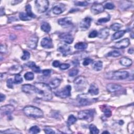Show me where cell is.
Listing matches in <instances>:
<instances>
[{
	"instance_id": "43",
	"label": "cell",
	"mask_w": 134,
	"mask_h": 134,
	"mask_svg": "<svg viewBox=\"0 0 134 134\" xmlns=\"http://www.w3.org/2000/svg\"><path fill=\"white\" fill-rule=\"evenodd\" d=\"M124 4H121V9H127L128 8H129V7H130L131 5L130 4V2L129 1H126V2H124Z\"/></svg>"
},
{
	"instance_id": "19",
	"label": "cell",
	"mask_w": 134,
	"mask_h": 134,
	"mask_svg": "<svg viewBox=\"0 0 134 134\" xmlns=\"http://www.w3.org/2000/svg\"><path fill=\"white\" fill-rule=\"evenodd\" d=\"M72 19L71 17H66L65 18H62V19H60L58 20V23L61 26H64V27H67L69 26H70L72 24Z\"/></svg>"
},
{
	"instance_id": "17",
	"label": "cell",
	"mask_w": 134,
	"mask_h": 134,
	"mask_svg": "<svg viewBox=\"0 0 134 134\" xmlns=\"http://www.w3.org/2000/svg\"><path fill=\"white\" fill-rule=\"evenodd\" d=\"M41 46L46 49H50L53 48V45L51 39L49 37L43 38L41 41Z\"/></svg>"
},
{
	"instance_id": "9",
	"label": "cell",
	"mask_w": 134,
	"mask_h": 134,
	"mask_svg": "<svg viewBox=\"0 0 134 134\" xmlns=\"http://www.w3.org/2000/svg\"><path fill=\"white\" fill-rule=\"evenodd\" d=\"M15 111L14 107L12 105H6L3 106L1 108V113L2 114L7 115L11 117V114Z\"/></svg>"
},
{
	"instance_id": "51",
	"label": "cell",
	"mask_w": 134,
	"mask_h": 134,
	"mask_svg": "<svg viewBox=\"0 0 134 134\" xmlns=\"http://www.w3.org/2000/svg\"><path fill=\"white\" fill-rule=\"evenodd\" d=\"M42 73L43 74V75L45 77H48L50 75L51 73V70H49V69H45V70H43L42 71Z\"/></svg>"
},
{
	"instance_id": "56",
	"label": "cell",
	"mask_w": 134,
	"mask_h": 134,
	"mask_svg": "<svg viewBox=\"0 0 134 134\" xmlns=\"http://www.w3.org/2000/svg\"><path fill=\"white\" fill-rule=\"evenodd\" d=\"M5 99V96L3 94H1V95H0V100H1V102H3V101H4V100Z\"/></svg>"
},
{
	"instance_id": "45",
	"label": "cell",
	"mask_w": 134,
	"mask_h": 134,
	"mask_svg": "<svg viewBox=\"0 0 134 134\" xmlns=\"http://www.w3.org/2000/svg\"><path fill=\"white\" fill-rule=\"evenodd\" d=\"M93 60L91 58H85L83 61V65L84 66H86L92 63Z\"/></svg>"
},
{
	"instance_id": "8",
	"label": "cell",
	"mask_w": 134,
	"mask_h": 134,
	"mask_svg": "<svg viewBox=\"0 0 134 134\" xmlns=\"http://www.w3.org/2000/svg\"><path fill=\"white\" fill-rule=\"evenodd\" d=\"M71 91V86L68 85L65 86L64 89L55 92V94L58 97H61L62 99H66V98L70 96Z\"/></svg>"
},
{
	"instance_id": "12",
	"label": "cell",
	"mask_w": 134,
	"mask_h": 134,
	"mask_svg": "<svg viewBox=\"0 0 134 134\" xmlns=\"http://www.w3.org/2000/svg\"><path fill=\"white\" fill-rule=\"evenodd\" d=\"M38 38L36 35H33L32 36L29 38L27 44V46L32 49H35L36 48L37 46V43H38Z\"/></svg>"
},
{
	"instance_id": "18",
	"label": "cell",
	"mask_w": 134,
	"mask_h": 134,
	"mask_svg": "<svg viewBox=\"0 0 134 134\" xmlns=\"http://www.w3.org/2000/svg\"><path fill=\"white\" fill-rule=\"evenodd\" d=\"M22 91L26 93L33 94L35 93L36 88L35 86L31 84H24L22 87Z\"/></svg>"
},
{
	"instance_id": "24",
	"label": "cell",
	"mask_w": 134,
	"mask_h": 134,
	"mask_svg": "<svg viewBox=\"0 0 134 134\" xmlns=\"http://www.w3.org/2000/svg\"><path fill=\"white\" fill-rule=\"evenodd\" d=\"M26 65L28 68L31 69L36 73H40L41 72V70H40V68L36 65L34 62H32V61L28 62L26 64Z\"/></svg>"
},
{
	"instance_id": "22",
	"label": "cell",
	"mask_w": 134,
	"mask_h": 134,
	"mask_svg": "<svg viewBox=\"0 0 134 134\" xmlns=\"http://www.w3.org/2000/svg\"><path fill=\"white\" fill-rule=\"evenodd\" d=\"M110 35V30L108 28H105L101 29L98 33V37L101 39H105L108 38Z\"/></svg>"
},
{
	"instance_id": "36",
	"label": "cell",
	"mask_w": 134,
	"mask_h": 134,
	"mask_svg": "<svg viewBox=\"0 0 134 134\" xmlns=\"http://www.w3.org/2000/svg\"><path fill=\"white\" fill-rule=\"evenodd\" d=\"M121 55L120 51L117 50H114L108 53V56L109 57H118Z\"/></svg>"
},
{
	"instance_id": "4",
	"label": "cell",
	"mask_w": 134,
	"mask_h": 134,
	"mask_svg": "<svg viewBox=\"0 0 134 134\" xmlns=\"http://www.w3.org/2000/svg\"><path fill=\"white\" fill-rule=\"evenodd\" d=\"M95 111L94 110H87L80 111L78 113V118L81 120L87 121L91 122L94 117Z\"/></svg>"
},
{
	"instance_id": "14",
	"label": "cell",
	"mask_w": 134,
	"mask_h": 134,
	"mask_svg": "<svg viewBox=\"0 0 134 134\" xmlns=\"http://www.w3.org/2000/svg\"><path fill=\"white\" fill-rule=\"evenodd\" d=\"M60 39L67 44L72 43L74 38L73 36L70 33H63L60 35Z\"/></svg>"
},
{
	"instance_id": "48",
	"label": "cell",
	"mask_w": 134,
	"mask_h": 134,
	"mask_svg": "<svg viewBox=\"0 0 134 134\" xmlns=\"http://www.w3.org/2000/svg\"><path fill=\"white\" fill-rule=\"evenodd\" d=\"M98 36V32L96 31H93L88 35V37L90 38H95Z\"/></svg>"
},
{
	"instance_id": "54",
	"label": "cell",
	"mask_w": 134,
	"mask_h": 134,
	"mask_svg": "<svg viewBox=\"0 0 134 134\" xmlns=\"http://www.w3.org/2000/svg\"><path fill=\"white\" fill-rule=\"evenodd\" d=\"M11 130V129H7L6 131H4V133H21V132L20 131H15V130H13L12 129V131H10Z\"/></svg>"
},
{
	"instance_id": "40",
	"label": "cell",
	"mask_w": 134,
	"mask_h": 134,
	"mask_svg": "<svg viewBox=\"0 0 134 134\" xmlns=\"http://www.w3.org/2000/svg\"><path fill=\"white\" fill-rule=\"evenodd\" d=\"M40 129L39 127L37 126H32L29 129V132L32 133H38L40 132Z\"/></svg>"
},
{
	"instance_id": "55",
	"label": "cell",
	"mask_w": 134,
	"mask_h": 134,
	"mask_svg": "<svg viewBox=\"0 0 134 134\" xmlns=\"http://www.w3.org/2000/svg\"><path fill=\"white\" fill-rule=\"evenodd\" d=\"M0 51L1 53H5L6 51V47L3 45V44H1V48H0Z\"/></svg>"
},
{
	"instance_id": "20",
	"label": "cell",
	"mask_w": 134,
	"mask_h": 134,
	"mask_svg": "<svg viewBox=\"0 0 134 134\" xmlns=\"http://www.w3.org/2000/svg\"><path fill=\"white\" fill-rule=\"evenodd\" d=\"M23 70V67L20 65H14L9 69V73L11 75H16L21 73Z\"/></svg>"
},
{
	"instance_id": "57",
	"label": "cell",
	"mask_w": 134,
	"mask_h": 134,
	"mask_svg": "<svg viewBox=\"0 0 134 134\" xmlns=\"http://www.w3.org/2000/svg\"><path fill=\"white\" fill-rule=\"evenodd\" d=\"M0 14H1V16H3L5 14V10L3 8H1V11H0Z\"/></svg>"
},
{
	"instance_id": "29",
	"label": "cell",
	"mask_w": 134,
	"mask_h": 134,
	"mask_svg": "<svg viewBox=\"0 0 134 134\" xmlns=\"http://www.w3.org/2000/svg\"><path fill=\"white\" fill-rule=\"evenodd\" d=\"M87 47V44L84 42H79L75 45V48L77 50H85Z\"/></svg>"
},
{
	"instance_id": "21",
	"label": "cell",
	"mask_w": 134,
	"mask_h": 134,
	"mask_svg": "<svg viewBox=\"0 0 134 134\" xmlns=\"http://www.w3.org/2000/svg\"><path fill=\"white\" fill-rule=\"evenodd\" d=\"M88 93L91 95H97L99 93V89L95 83H92L89 87Z\"/></svg>"
},
{
	"instance_id": "47",
	"label": "cell",
	"mask_w": 134,
	"mask_h": 134,
	"mask_svg": "<svg viewBox=\"0 0 134 134\" xmlns=\"http://www.w3.org/2000/svg\"><path fill=\"white\" fill-rule=\"evenodd\" d=\"M103 112L104 113V115L106 117H110L112 115V112L110 109H105L103 111Z\"/></svg>"
},
{
	"instance_id": "37",
	"label": "cell",
	"mask_w": 134,
	"mask_h": 134,
	"mask_svg": "<svg viewBox=\"0 0 134 134\" xmlns=\"http://www.w3.org/2000/svg\"><path fill=\"white\" fill-rule=\"evenodd\" d=\"M14 83L19 84L23 82V78L20 75L18 74L15 75V78H14Z\"/></svg>"
},
{
	"instance_id": "50",
	"label": "cell",
	"mask_w": 134,
	"mask_h": 134,
	"mask_svg": "<svg viewBox=\"0 0 134 134\" xmlns=\"http://www.w3.org/2000/svg\"><path fill=\"white\" fill-rule=\"evenodd\" d=\"M75 5L77 6H86L88 5V3L86 1L77 2L75 3Z\"/></svg>"
},
{
	"instance_id": "46",
	"label": "cell",
	"mask_w": 134,
	"mask_h": 134,
	"mask_svg": "<svg viewBox=\"0 0 134 134\" xmlns=\"http://www.w3.org/2000/svg\"><path fill=\"white\" fill-rule=\"evenodd\" d=\"M104 9H107V10H113L115 6L112 3H108L105 4L104 6Z\"/></svg>"
},
{
	"instance_id": "33",
	"label": "cell",
	"mask_w": 134,
	"mask_h": 134,
	"mask_svg": "<svg viewBox=\"0 0 134 134\" xmlns=\"http://www.w3.org/2000/svg\"><path fill=\"white\" fill-rule=\"evenodd\" d=\"M26 14H27L29 16H30L31 18H35L36 16L32 12V7L31 5L28 4L26 6Z\"/></svg>"
},
{
	"instance_id": "27",
	"label": "cell",
	"mask_w": 134,
	"mask_h": 134,
	"mask_svg": "<svg viewBox=\"0 0 134 134\" xmlns=\"http://www.w3.org/2000/svg\"><path fill=\"white\" fill-rule=\"evenodd\" d=\"M126 31H117V32L115 33L112 36V40H116L117 39H119L121 37H122L123 36L125 35V34L126 33Z\"/></svg>"
},
{
	"instance_id": "1",
	"label": "cell",
	"mask_w": 134,
	"mask_h": 134,
	"mask_svg": "<svg viewBox=\"0 0 134 134\" xmlns=\"http://www.w3.org/2000/svg\"><path fill=\"white\" fill-rule=\"evenodd\" d=\"M36 88L35 94L38 99L49 101L52 99V92L49 85L42 82H36L34 83Z\"/></svg>"
},
{
	"instance_id": "5",
	"label": "cell",
	"mask_w": 134,
	"mask_h": 134,
	"mask_svg": "<svg viewBox=\"0 0 134 134\" xmlns=\"http://www.w3.org/2000/svg\"><path fill=\"white\" fill-rule=\"evenodd\" d=\"M73 83L76 90L82 91L85 88L87 84V81L85 77L79 76L75 79Z\"/></svg>"
},
{
	"instance_id": "52",
	"label": "cell",
	"mask_w": 134,
	"mask_h": 134,
	"mask_svg": "<svg viewBox=\"0 0 134 134\" xmlns=\"http://www.w3.org/2000/svg\"><path fill=\"white\" fill-rule=\"evenodd\" d=\"M43 130H44V131L45 132V133H48V134H51V133H55V131H53L52 129H51L49 128H44Z\"/></svg>"
},
{
	"instance_id": "13",
	"label": "cell",
	"mask_w": 134,
	"mask_h": 134,
	"mask_svg": "<svg viewBox=\"0 0 134 134\" xmlns=\"http://www.w3.org/2000/svg\"><path fill=\"white\" fill-rule=\"evenodd\" d=\"M58 51H60L64 56H66L70 54L71 49L70 46H68L66 44H60L58 45Z\"/></svg>"
},
{
	"instance_id": "58",
	"label": "cell",
	"mask_w": 134,
	"mask_h": 134,
	"mask_svg": "<svg viewBox=\"0 0 134 134\" xmlns=\"http://www.w3.org/2000/svg\"><path fill=\"white\" fill-rule=\"evenodd\" d=\"M128 52L129 53H130V54L132 55L133 53V49L132 48L129 49H128Z\"/></svg>"
},
{
	"instance_id": "25",
	"label": "cell",
	"mask_w": 134,
	"mask_h": 134,
	"mask_svg": "<svg viewBox=\"0 0 134 134\" xmlns=\"http://www.w3.org/2000/svg\"><path fill=\"white\" fill-rule=\"evenodd\" d=\"M120 62L121 65L125 67H130L132 64V60L127 57H123L120 59Z\"/></svg>"
},
{
	"instance_id": "34",
	"label": "cell",
	"mask_w": 134,
	"mask_h": 134,
	"mask_svg": "<svg viewBox=\"0 0 134 134\" xmlns=\"http://www.w3.org/2000/svg\"><path fill=\"white\" fill-rule=\"evenodd\" d=\"M89 129L91 133L93 134H97L99 133V130L94 125L91 124L90 126H89Z\"/></svg>"
},
{
	"instance_id": "31",
	"label": "cell",
	"mask_w": 134,
	"mask_h": 134,
	"mask_svg": "<svg viewBox=\"0 0 134 134\" xmlns=\"http://www.w3.org/2000/svg\"><path fill=\"white\" fill-rule=\"evenodd\" d=\"M19 18L21 20L23 21H30L32 19V18L29 16L26 13H25L24 12H21L19 14Z\"/></svg>"
},
{
	"instance_id": "2",
	"label": "cell",
	"mask_w": 134,
	"mask_h": 134,
	"mask_svg": "<svg viewBox=\"0 0 134 134\" xmlns=\"http://www.w3.org/2000/svg\"><path fill=\"white\" fill-rule=\"evenodd\" d=\"M23 112L27 116L35 118L43 117V113L40 109L34 106H27L23 109Z\"/></svg>"
},
{
	"instance_id": "10",
	"label": "cell",
	"mask_w": 134,
	"mask_h": 134,
	"mask_svg": "<svg viewBox=\"0 0 134 134\" xmlns=\"http://www.w3.org/2000/svg\"><path fill=\"white\" fill-rule=\"evenodd\" d=\"M92 19L90 17H86L83 19L81 22H80V27L82 30H87L91 26Z\"/></svg>"
},
{
	"instance_id": "42",
	"label": "cell",
	"mask_w": 134,
	"mask_h": 134,
	"mask_svg": "<svg viewBox=\"0 0 134 134\" xmlns=\"http://www.w3.org/2000/svg\"><path fill=\"white\" fill-rule=\"evenodd\" d=\"M6 84H7V86L8 88H13L14 81H13V80L12 79H7L6 81Z\"/></svg>"
},
{
	"instance_id": "28",
	"label": "cell",
	"mask_w": 134,
	"mask_h": 134,
	"mask_svg": "<svg viewBox=\"0 0 134 134\" xmlns=\"http://www.w3.org/2000/svg\"><path fill=\"white\" fill-rule=\"evenodd\" d=\"M61 83V80L59 79H55L50 82L49 85L51 87V88H57Z\"/></svg>"
},
{
	"instance_id": "38",
	"label": "cell",
	"mask_w": 134,
	"mask_h": 134,
	"mask_svg": "<svg viewBox=\"0 0 134 134\" xmlns=\"http://www.w3.org/2000/svg\"><path fill=\"white\" fill-rule=\"evenodd\" d=\"M122 25L121 24L115 23L111 26V28L114 31H117L122 27Z\"/></svg>"
},
{
	"instance_id": "15",
	"label": "cell",
	"mask_w": 134,
	"mask_h": 134,
	"mask_svg": "<svg viewBox=\"0 0 134 134\" xmlns=\"http://www.w3.org/2000/svg\"><path fill=\"white\" fill-rule=\"evenodd\" d=\"M104 6L101 4H99V3L94 4L91 6V12L94 15L100 14L103 12H104Z\"/></svg>"
},
{
	"instance_id": "16",
	"label": "cell",
	"mask_w": 134,
	"mask_h": 134,
	"mask_svg": "<svg viewBox=\"0 0 134 134\" xmlns=\"http://www.w3.org/2000/svg\"><path fill=\"white\" fill-rule=\"evenodd\" d=\"M122 88V86L116 83H110L106 86V89L110 93H114L119 91Z\"/></svg>"
},
{
	"instance_id": "41",
	"label": "cell",
	"mask_w": 134,
	"mask_h": 134,
	"mask_svg": "<svg viewBox=\"0 0 134 134\" xmlns=\"http://www.w3.org/2000/svg\"><path fill=\"white\" fill-rule=\"evenodd\" d=\"M79 73V70L77 69H73L72 70H71L69 72V77H73L77 76Z\"/></svg>"
},
{
	"instance_id": "7",
	"label": "cell",
	"mask_w": 134,
	"mask_h": 134,
	"mask_svg": "<svg viewBox=\"0 0 134 134\" xmlns=\"http://www.w3.org/2000/svg\"><path fill=\"white\" fill-rule=\"evenodd\" d=\"M79 104L81 106L90 105L96 101V99H90L86 94H81L78 95L77 98Z\"/></svg>"
},
{
	"instance_id": "53",
	"label": "cell",
	"mask_w": 134,
	"mask_h": 134,
	"mask_svg": "<svg viewBox=\"0 0 134 134\" xmlns=\"http://www.w3.org/2000/svg\"><path fill=\"white\" fill-rule=\"evenodd\" d=\"M60 62L58 60H56V61H54L53 62H52V66L53 67H55L56 68H58V67H60Z\"/></svg>"
},
{
	"instance_id": "32",
	"label": "cell",
	"mask_w": 134,
	"mask_h": 134,
	"mask_svg": "<svg viewBox=\"0 0 134 134\" xmlns=\"http://www.w3.org/2000/svg\"><path fill=\"white\" fill-rule=\"evenodd\" d=\"M77 121V119L74 115H70L68 117V121H67L68 125L69 126H70L71 125H72L76 123Z\"/></svg>"
},
{
	"instance_id": "23",
	"label": "cell",
	"mask_w": 134,
	"mask_h": 134,
	"mask_svg": "<svg viewBox=\"0 0 134 134\" xmlns=\"http://www.w3.org/2000/svg\"><path fill=\"white\" fill-rule=\"evenodd\" d=\"M61 4L57 5L53 7L52 12L53 14H55L56 15H59V14H61L65 11V8L64 6L61 5Z\"/></svg>"
},
{
	"instance_id": "30",
	"label": "cell",
	"mask_w": 134,
	"mask_h": 134,
	"mask_svg": "<svg viewBox=\"0 0 134 134\" xmlns=\"http://www.w3.org/2000/svg\"><path fill=\"white\" fill-rule=\"evenodd\" d=\"M41 29L44 32L48 33L51 31V26L48 23H43L41 26Z\"/></svg>"
},
{
	"instance_id": "39",
	"label": "cell",
	"mask_w": 134,
	"mask_h": 134,
	"mask_svg": "<svg viewBox=\"0 0 134 134\" xmlns=\"http://www.w3.org/2000/svg\"><path fill=\"white\" fill-rule=\"evenodd\" d=\"M31 57V54L27 50H24L23 51V55L21 57V59L23 60H27L28 59H29Z\"/></svg>"
},
{
	"instance_id": "3",
	"label": "cell",
	"mask_w": 134,
	"mask_h": 134,
	"mask_svg": "<svg viewBox=\"0 0 134 134\" xmlns=\"http://www.w3.org/2000/svg\"><path fill=\"white\" fill-rule=\"evenodd\" d=\"M129 73L126 71H117L114 72H110L105 76L106 78L114 80H123L128 78Z\"/></svg>"
},
{
	"instance_id": "59",
	"label": "cell",
	"mask_w": 134,
	"mask_h": 134,
	"mask_svg": "<svg viewBox=\"0 0 134 134\" xmlns=\"http://www.w3.org/2000/svg\"><path fill=\"white\" fill-rule=\"evenodd\" d=\"M110 133V132H109L107 131H104V132H102V133Z\"/></svg>"
},
{
	"instance_id": "49",
	"label": "cell",
	"mask_w": 134,
	"mask_h": 134,
	"mask_svg": "<svg viewBox=\"0 0 134 134\" xmlns=\"http://www.w3.org/2000/svg\"><path fill=\"white\" fill-rule=\"evenodd\" d=\"M70 67V65L69 64H60L59 68L61 70H67L69 69Z\"/></svg>"
},
{
	"instance_id": "26",
	"label": "cell",
	"mask_w": 134,
	"mask_h": 134,
	"mask_svg": "<svg viewBox=\"0 0 134 134\" xmlns=\"http://www.w3.org/2000/svg\"><path fill=\"white\" fill-rule=\"evenodd\" d=\"M93 69L96 71H100L103 68V62L102 61L99 60L94 62L92 65Z\"/></svg>"
},
{
	"instance_id": "35",
	"label": "cell",
	"mask_w": 134,
	"mask_h": 134,
	"mask_svg": "<svg viewBox=\"0 0 134 134\" xmlns=\"http://www.w3.org/2000/svg\"><path fill=\"white\" fill-rule=\"evenodd\" d=\"M24 78L27 81H32L34 79V75L32 72H28L24 75Z\"/></svg>"
},
{
	"instance_id": "6",
	"label": "cell",
	"mask_w": 134,
	"mask_h": 134,
	"mask_svg": "<svg viewBox=\"0 0 134 134\" xmlns=\"http://www.w3.org/2000/svg\"><path fill=\"white\" fill-rule=\"evenodd\" d=\"M49 2L47 0H37L35 1L36 10L39 13L45 12L49 7Z\"/></svg>"
},
{
	"instance_id": "11",
	"label": "cell",
	"mask_w": 134,
	"mask_h": 134,
	"mask_svg": "<svg viewBox=\"0 0 134 134\" xmlns=\"http://www.w3.org/2000/svg\"><path fill=\"white\" fill-rule=\"evenodd\" d=\"M130 44V40L128 38L123 39L115 44L114 48L116 49H124L127 48Z\"/></svg>"
},
{
	"instance_id": "44",
	"label": "cell",
	"mask_w": 134,
	"mask_h": 134,
	"mask_svg": "<svg viewBox=\"0 0 134 134\" xmlns=\"http://www.w3.org/2000/svg\"><path fill=\"white\" fill-rule=\"evenodd\" d=\"M111 17L110 16H108L107 17H104L102 18V19H100L99 20H98V23H105L108 22L110 20Z\"/></svg>"
}]
</instances>
